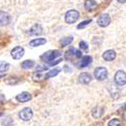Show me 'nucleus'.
<instances>
[{
    "label": "nucleus",
    "mask_w": 126,
    "mask_h": 126,
    "mask_svg": "<svg viewBox=\"0 0 126 126\" xmlns=\"http://www.w3.org/2000/svg\"><path fill=\"white\" fill-rule=\"evenodd\" d=\"M61 51L58 50V49H52V50H48L47 51L46 54H44L43 56H41V60H43L44 62L46 63H49L51 61H55L57 58H59L61 56Z\"/></svg>",
    "instance_id": "f257e3e1"
},
{
    "label": "nucleus",
    "mask_w": 126,
    "mask_h": 126,
    "mask_svg": "<svg viewBox=\"0 0 126 126\" xmlns=\"http://www.w3.org/2000/svg\"><path fill=\"white\" fill-rule=\"evenodd\" d=\"M79 11H77V10L75 9H72V10H69V11L66 13V16H65V20L66 22L69 23V24H73L75 23L77 20L79 19L80 15H79Z\"/></svg>",
    "instance_id": "f03ea898"
},
{
    "label": "nucleus",
    "mask_w": 126,
    "mask_h": 126,
    "mask_svg": "<svg viewBox=\"0 0 126 126\" xmlns=\"http://www.w3.org/2000/svg\"><path fill=\"white\" fill-rule=\"evenodd\" d=\"M94 76H95V78L98 81H104L108 77V72L103 67H98L95 69V71H94Z\"/></svg>",
    "instance_id": "7ed1b4c3"
},
{
    "label": "nucleus",
    "mask_w": 126,
    "mask_h": 126,
    "mask_svg": "<svg viewBox=\"0 0 126 126\" xmlns=\"http://www.w3.org/2000/svg\"><path fill=\"white\" fill-rule=\"evenodd\" d=\"M18 115H19V118L22 121H29L33 116V112L29 107H25L19 112Z\"/></svg>",
    "instance_id": "20e7f679"
},
{
    "label": "nucleus",
    "mask_w": 126,
    "mask_h": 126,
    "mask_svg": "<svg viewBox=\"0 0 126 126\" xmlns=\"http://www.w3.org/2000/svg\"><path fill=\"white\" fill-rule=\"evenodd\" d=\"M114 81L117 86H124L126 84V73L123 71H118L115 74Z\"/></svg>",
    "instance_id": "39448f33"
},
{
    "label": "nucleus",
    "mask_w": 126,
    "mask_h": 126,
    "mask_svg": "<svg viewBox=\"0 0 126 126\" xmlns=\"http://www.w3.org/2000/svg\"><path fill=\"white\" fill-rule=\"evenodd\" d=\"M111 22V18L109 16V14H106V13H104V14H101L98 19H97V23L99 26L101 27H106L110 24Z\"/></svg>",
    "instance_id": "423d86ee"
},
{
    "label": "nucleus",
    "mask_w": 126,
    "mask_h": 126,
    "mask_svg": "<svg viewBox=\"0 0 126 126\" xmlns=\"http://www.w3.org/2000/svg\"><path fill=\"white\" fill-rule=\"evenodd\" d=\"M24 55V48L21 47H15L12 50H11V57L14 60H19L21 59Z\"/></svg>",
    "instance_id": "0eeeda50"
},
{
    "label": "nucleus",
    "mask_w": 126,
    "mask_h": 126,
    "mask_svg": "<svg viewBox=\"0 0 126 126\" xmlns=\"http://www.w3.org/2000/svg\"><path fill=\"white\" fill-rule=\"evenodd\" d=\"M103 59L107 62H111L116 59V52L113 49H108L103 54Z\"/></svg>",
    "instance_id": "6e6552de"
},
{
    "label": "nucleus",
    "mask_w": 126,
    "mask_h": 126,
    "mask_svg": "<svg viewBox=\"0 0 126 126\" xmlns=\"http://www.w3.org/2000/svg\"><path fill=\"white\" fill-rule=\"evenodd\" d=\"M9 20H10V17L8 15V13L0 10V26L7 25L9 23Z\"/></svg>",
    "instance_id": "1a4fd4ad"
},
{
    "label": "nucleus",
    "mask_w": 126,
    "mask_h": 126,
    "mask_svg": "<svg viewBox=\"0 0 126 126\" xmlns=\"http://www.w3.org/2000/svg\"><path fill=\"white\" fill-rule=\"evenodd\" d=\"M31 99V95L28 93V92H22L20 93L19 95L16 96V100L18 102H21V103H24V102H27Z\"/></svg>",
    "instance_id": "9d476101"
},
{
    "label": "nucleus",
    "mask_w": 126,
    "mask_h": 126,
    "mask_svg": "<svg viewBox=\"0 0 126 126\" xmlns=\"http://www.w3.org/2000/svg\"><path fill=\"white\" fill-rule=\"evenodd\" d=\"M28 33L30 35H39V34L43 33V27H41V25H39V24H34L29 29Z\"/></svg>",
    "instance_id": "9b49d317"
},
{
    "label": "nucleus",
    "mask_w": 126,
    "mask_h": 126,
    "mask_svg": "<svg viewBox=\"0 0 126 126\" xmlns=\"http://www.w3.org/2000/svg\"><path fill=\"white\" fill-rule=\"evenodd\" d=\"M92 81V77L88 73H82L79 76V82L81 84H89Z\"/></svg>",
    "instance_id": "f8f14e48"
},
{
    "label": "nucleus",
    "mask_w": 126,
    "mask_h": 126,
    "mask_svg": "<svg viewBox=\"0 0 126 126\" xmlns=\"http://www.w3.org/2000/svg\"><path fill=\"white\" fill-rule=\"evenodd\" d=\"M45 44H47V39L40 37V38H35L33 40H31L29 43V46L32 47H39V46H43Z\"/></svg>",
    "instance_id": "ddd939ff"
},
{
    "label": "nucleus",
    "mask_w": 126,
    "mask_h": 126,
    "mask_svg": "<svg viewBox=\"0 0 126 126\" xmlns=\"http://www.w3.org/2000/svg\"><path fill=\"white\" fill-rule=\"evenodd\" d=\"M92 61H93V59H92V57H90V56L83 57L82 60H81V62H80V64H79V67H80V68H85V67H87V66H89V65L91 64Z\"/></svg>",
    "instance_id": "4468645a"
},
{
    "label": "nucleus",
    "mask_w": 126,
    "mask_h": 126,
    "mask_svg": "<svg viewBox=\"0 0 126 126\" xmlns=\"http://www.w3.org/2000/svg\"><path fill=\"white\" fill-rule=\"evenodd\" d=\"M103 113H104V109L99 107V106H97L95 108H93V110H92V116L94 118H100L103 115Z\"/></svg>",
    "instance_id": "2eb2a0df"
},
{
    "label": "nucleus",
    "mask_w": 126,
    "mask_h": 126,
    "mask_svg": "<svg viewBox=\"0 0 126 126\" xmlns=\"http://www.w3.org/2000/svg\"><path fill=\"white\" fill-rule=\"evenodd\" d=\"M96 7H97V2L95 0H86L85 1V8L88 11H91V10L95 9Z\"/></svg>",
    "instance_id": "dca6fc26"
},
{
    "label": "nucleus",
    "mask_w": 126,
    "mask_h": 126,
    "mask_svg": "<svg viewBox=\"0 0 126 126\" xmlns=\"http://www.w3.org/2000/svg\"><path fill=\"white\" fill-rule=\"evenodd\" d=\"M77 49L72 47L71 49H69L67 52H66V60H72L74 57H77Z\"/></svg>",
    "instance_id": "f3484780"
},
{
    "label": "nucleus",
    "mask_w": 126,
    "mask_h": 126,
    "mask_svg": "<svg viewBox=\"0 0 126 126\" xmlns=\"http://www.w3.org/2000/svg\"><path fill=\"white\" fill-rule=\"evenodd\" d=\"M33 66H34L33 61H29V60L24 61L22 64H21V67H22V69H24V70H29V69L32 68Z\"/></svg>",
    "instance_id": "a211bd4d"
},
{
    "label": "nucleus",
    "mask_w": 126,
    "mask_h": 126,
    "mask_svg": "<svg viewBox=\"0 0 126 126\" xmlns=\"http://www.w3.org/2000/svg\"><path fill=\"white\" fill-rule=\"evenodd\" d=\"M61 72V69L60 68H56V69H54V70H51V71H49L47 74L45 76V78L46 79H48V78H51V77H55V76H57L59 73Z\"/></svg>",
    "instance_id": "6ab92c4d"
},
{
    "label": "nucleus",
    "mask_w": 126,
    "mask_h": 126,
    "mask_svg": "<svg viewBox=\"0 0 126 126\" xmlns=\"http://www.w3.org/2000/svg\"><path fill=\"white\" fill-rule=\"evenodd\" d=\"M73 41V37L72 36H69V37H66V38H63L61 40V45L63 47H66L68 45H71V43Z\"/></svg>",
    "instance_id": "aec40b11"
},
{
    "label": "nucleus",
    "mask_w": 126,
    "mask_h": 126,
    "mask_svg": "<svg viewBox=\"0 0 126 126\" xmlns=\"http://www.w3.org/2000/svg\"><path fill=\"white\" fill-rule=\"evenodd\" d=\"M9 64L6 62H0V73H4L8 70Z\"/></svg>",
    "instance_id": "412c9836"
},
{
    "label": "nucleus",
    "mask_w": 126,
    "mask_h": 126,
    "mask_svg": "<svg viewBox=\"0 0 126 126\" xmlns=\"http://www.w3.org/2000/svg\"><path fill=\"white\" fill-rule=\"evenodd\" d=\"M108 126H121V122H120L119 119L114 118V119H112L111 121H109Z\"/></svg>",
    "instance_id": "4be33fe9"
},
{
    "label": "nucleus",
    "mask_w": 126,
    "mask_h": 126,
    "mask_svg": "<svg viewBox=\"0 0 126 126\" xmlns=\"http://www.w3.org/2000/svg\"><path fill=\"white\" fill-rule=\"evenodd\" d=\"M92 21L91 19H87V20H84L83 22H81V23H79V25L77 26V28L78 29H82V28H84L85 26H87L88 24H90V22Z\"/></svg>",
    "instance_id": "5701e85b"
},
{
    "label": "nucleus",
    "mask_w": 126,
    "mask_h": 126,
    "mask_svg": "<svg viewBox=\"0 0 126 126\" xmlns=\"http://www.w3.org/2000/svg\"><path fill=\"white\" fill-rule=\"evenodd\" d=\"M2 124L4 125V126H12V124H13V121H12V119L11 118H6V119H4L3 121H2Z\"/></svg>",
    "instance_id": "b1692460"
},
{
    "label": "nucleus",
    "mask_w": 126,
    "mask_h": 126,
    "mask_svg": "<svg viewBox=\"0 0 126 126\" xmlns=\"http://www.w3.org/2000/svg\"><path fill=\"white\" fill-rule=\"evenodd\" d=\"M44 78H45V76L41 74V73H39V74H38V73H35V74L33 75V80L36 81V82H37V81H41Z\"/></svg>",
    "instance_id": "393cba45"
},
{
    "label": "nucleus",
    "mask_w": 126,
    "mask_h": 126,
    "mask_svg": "<svg viewBox=\"0 0 126 126\" xmlns=\"http://www.w3.org/2000/svg\"><path fill=\"white\" fill-rule=\"evenodd\" d=\"M79 47H80L81 49H83V50H88V44L86 43V41H84V40L80 41Z\"/></svg>",
    "instance_id": "a878e982"
},
{
    "label": "nucleus",
    "mask_w": 126,
    "mask_h": 126,
    "mask_svg": "<svg viewBox=\"0 0 126 126\" xmlns=\"http://www.w3.org/2000/svg\"><path fill=\"white\" fill-rule=\"evenodd\" d=\"M35 70H36L37 72H41V71H47V66H41V65H38V66L35 68Z\"/></svg>",
    "instance_id": "bb28decb"
},
{
    "label": "nucleus",
    "mask_w": 126,
    "mask_h": 126,
    "mask_svg": "<svg viewBox=\"0 0 126 126\" xmlns=\"http://www.w3.org/2000/svg\"><path fill=\"white\" fill-rule=\"evenodd\" d=\"M63 60L62 59H59V60H56V61H51V62H49V66H55V65H58V64H60V63L62 62Z\"/></svg>",
    "instance_id": "cd10ccee"
},
{
    "label": "nucleus",
    "mask_w": 126,
    "mask_h": 126,
    "mask_svg": "<svg viewBox=\"0 0 126 126\" xmlns=\"http://www.w3.org/2000/svg\"><path fill=\"white\" fill-rule=\"evenodd\" d=\"M64 70H65L67 73H69V72H72V69H70L68 66H65V67H64Z\"/></svg>",
    "instance_id": "c85d7f7f"
},
{
    "label": "nucleus",
    "mask_w": 126,
    "mask_h": 126,
    "mask_svg": "<svg viewBox=\"0 0 126 126\" xmlns=\"http://www.w3.org/2000/svg\"><path fill=\"white\" fill-rule=\"evenodd\" d=\"M117 1H118L119 3H125V2H126V0H117Z\"/></svg>",
    "instance_id": "c756f323"
},
{
    "label": "nucleus",
    "mask_w": 126,
    "mask_h": 126,
    "mask_svg": "<svg viewBox=\"0 0 126 126\" xmlns=\"http://www.w3.org/2000/svg\"><path fill=\"white\" fill-rule=\"evenodd\" d=\"M2 77H4V76H3V75H1V76H0V78H2Z\"/></svg>",
    "instance_id": "7c9ffc66"
},
{
    "label": "nucleus",
    "mask_w": 126,
    "mask_h": 126,
    "mask_svg": "<svg viewBox=\"0 0 126 126\" xmlns=\"http://www.w3.org/2000/svg\"><path fill=\"white\" fill-rule=\"evenodd\" d=\"M0 116H2V113H0Z\"/></svg>",
    "instance_id": "2f4dec72"
}]
</instances>
